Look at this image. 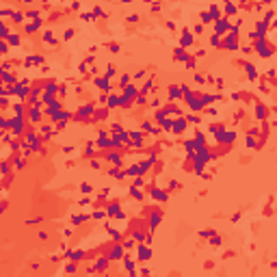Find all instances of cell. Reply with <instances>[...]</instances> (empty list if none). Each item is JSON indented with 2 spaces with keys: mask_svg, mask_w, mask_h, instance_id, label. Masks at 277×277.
<instances>
[{
  "mask_svg": "<svg viewBox=\"0 0 277 277\" xmlns=\"http://www.w3.org/2000/svg\"><path fill=\"white\" fill-rule=\"evenodd\" d=\"M273 43L266 39V35L264 37H258V41H256V52L260 54V56H264V59H268L271 54H273Z\"/></svg>",
  "mask_w": 277,
  "mask_h": 277,
  "instance_id": "6da1fadb",
  "label": "cell"
},
{
  "mask_svg": "<svg viewBox=\"0 0 277 277\" xmlns=\"http://www.w3.org/2000/svg\"><path fill=\"white\" fill-rule=\"evenodd\" d=\"M225 31H230V22L223 20V17H219V20H217V35H223Z\"/></svg>",
  "mask_w": 277,
  "mask_h": 277,
  "instance_id": "7a4b0ae2",
  "label": "cell"
},
{
  "mask_svg": "<svg viewBox=\"0 0 277 277\" xmlns=\"http://www.w3.org/2000/svg\"><path fill=\"white\" fill-rule=\"evenodd\" d=\"M242 67H245V71H247V76L251 78V80H256L258 78V71H256V67L251 65V63H242Z\"/></svg>",
  "mask_w": 277,
  "mask_h": 277,
  "instance_id": "3957f363",
  "label": "cell"
},
{
  "mask_svg": "<svg viewBox=\"0 0 277 277\" xmlns=\"http://www.w3.org/2000/svg\"><path fill=\"white\" fill-rule=\"evenodd\" d=\"M256 33H258L260 37H264V35L268 33V26H266V22H262V20H260V22H256Z\"/></svg>",
  "mask_w": 277,
  "mask_h": 277,
  "instance_id": "277c9868",
  "label": "cell"
},
{
  "mask_svg": "<svg viewBox=\"0 0 277 277\" xmlns=\"http://www.w3.org/2000/svg\"><path fill=\"white\" fill-rule=\"evenodd\" d=\"M256 115H258L260 121H264V119H266V106H264V104H258V106H256Z\"/></svg>",
  "mask_w": 277,
  "mask_h": 277,
  "instance_id": "5b68a950",
  "label": "cell"
},
{
  "mask_svg": "<svg viewBox=\"0 0 277 277\" xmlns=\"http://www.w3.org/2000/svg\"><path fill=\"white\" fill-rule=\"evenodd\" d=\"M184 119H175V123H173V132H182L184 130Z\"/></svg>",
  "mask_w": 277,
  "mask_h": 277,
  "instance_id": "8992f818",
  "label": "cell"
},
{
  "mask_svg": "<svg viewBox=\"0 0 277 277\" xmlns=\"http://www.w3.org/2000/svg\"><path fill=\"white\" fill-rule=\"evenodd\" d=\"M175 59H178V61H186V59H188V54L184 52V48H178V50H175Z\"/></svg>",
  "mask_w": 277,
  "mask_h": 277,
  "instance_id": "52a82bcc",
  "label": "cell"
},
{
  "mask_svg": "<svg viewBox=\"0 0 277 277\" xmlns=\"http://www.w3.org/2000/svg\"><path fill=\"white\" fill-rule=\"evenodd\" d=\"M95 85H97L100 89H106V91L111 89V87H108V78H97V80H95Z\"/></svg>",
  "mask_w": 277,
  "mask_h": 277,
  "instance_id": "ba28073f",
  "label": "cell"
},
{
  "mask_svg": "<svg viewBox=\"0 0 277 277\" xmlns=\"http://www.w3.org/2000/svg\"><path fill=\"white\" fill-rule=\"evenodd\" d=\"M182 35H184V37H182V46H191V43H193V37L188 35V31H184Z\"/></svg>",
  "mask_w": 277,
  "mask_h": 277,
  "instance_id": "9c48e42d",
  "label": "cell"
},
{
  "mask_svg": "<svg viewBox=\"0 0 277 277\" xmlns=\"http://www.w3.org/2000/svg\"><path fill=\"white\" fill-rule=\"evenodd\" d=\"M273 17H275V11L271 9V11H266V13H264V17H262V22H266V24H268V22H273Z\"/></svg>",
  "mask_w": 277,
  "mask_h": 277,
  "instance_id": "30bf717a",
  "label": "cell"
},
{
  "mask_svg": "<svg viewBox=\"0 0 277 277\" xmlns=\"http://www.w3.org/2000/svg\"><path fill=\"white\" fill-rule=\"evenodd\" d=\"M152 195H154V199H160V201H165V199H167V195H165V193H160L158 188H154V191H152Z\"/></svg>",
  "mask_w": 277,
  "mask_h": 277,
  "instance_id": "8fae6325",
  "label": "cell"
},
{
  "mask_svg": "<svg viewBox=\"0 0 277 277\" xmlns=\"http://www.w3.org/2000/svg\"><path fill=\"white\" fill-rule=\"evenodd\" d=\"M225 13L234 15V13H236V5H232V2H225Z\"/></svg>",
  "mask_w": 277,
  "mask_h": 277,
  "instance_id": "7c38bea8",
  "label": "cell"
},
{
  "mask_svg": "<svg viewBox=\"0 0 277 277\" xmlns=\"http://www.w3.org/2000/svg\"><path fill=\"white\" fill-rule=\"evenodd\" d=\"M180 93H182V89H178V87H171L169 89V95L171 97H180Z\"/></svg>",
  "mask_w": 277,
  "mask_h": 277,
  "instance_id": "4fadbf2b",
  "label": "cell"
},
{
  "mask_svg": "<svg viewBox=\"0 0 277 277\" xmlns=\"http://www.w3.org/2000/svg\"><path fill=\"white\" fill-rule=\"evenodd\" d=\"M201 22H204V24L212 22V17H210V13H208V11H201Z\"/></svg>",
  "mask_w": 277,
  "mask_h": 277,
  "instance_id": "5bb4252c",
  "label": "cell"
},
{
  "mask_svg": "<svg viewBox=\"0 0 277 277\" xmlns=\"http://www.w3.org/2000/svg\"><path fill=\"white\" fill-rule=\"evenodd\" d=\"M80 191H82V193H91V191H93V186L85 182V184H80Z\"/></svg>",
  "mask_w": 277,
  "mask_h": 277,
  "instance_id": "9a60e30c",
  "label": "cell"
},
{
  "mask_svg": "<svg viewBox=\"0 0 277 277\" xmlns=\"http://www.w3.org/2000/svg\"><path fill=\"white\" fill-rule=\"evenodd\" d=\"M139 256H141V258H149V249H143V247H141V249H139Z\"/></svg>",
  "mask_w": 277,
  "mask_h": 277,
  "instance_id": "2e32d148",
  "label": "cell"
},
{
  "mask_svg": "<svg viewBox=\"0 0 277 277\" xmlns=\"http://www.w3.org/2000/svg\"><path fill=\"white\" fill-rule=\"evenodd\" d=\"M219 37H221V35H212V39H210V43H212V46H219Z\"/></svg>",
  "mask_w": 277,
  "mask_h": 277,
  "instance_id": "e0dca14e",
  "label": "cell"
},
{
  "mask_svg": "<svg viewBox=\"0 0 277 277\" xmlns=\"http://www.w3.org/2000/svg\"><path fill=\"white\" fill-rule=\"evenodd\" d=\"M128 80H130V76H126V74H123V76L119 78V82H121V85H128Z\"/></svg>",
  "mask_w": 277,
  "mask_h": 277,
  "instance_id": "ac0fdd59",
  "label": "cell"
},
{
  "mask_svg": "<svg viewBox=\"0 0 277 277\" xmlns=\"http://www.w3.org/2000/svg\"><path fill=\"white\" fill-rule=\"evenodd\" d=\"M0 37H7V26H2V24H0Z\"/></svg>",
  "mask_w": 277,
  "mask_h": 277,
  "instance_id": "d6986e66",
  "label": "cell"
},
{
  "mask_svg": "<svg viewBox=\"0 0 277 277\" xmlns=\"http://www.w3.org/2000/svg\"><path fill=\"white\" fill-rule=\"evenodd\" d=\"M113 74H115V67H113V65H108V69H106V76H113Z\"/></svg>",
  "mask_w": 277,
  "mask_h": 277,
  "instance_id": "ffe728a7",
  "label": "cell"
},
{
  "mask_svg": "<svg viewBox=\"0 0 277 277\" xmlns=\"http://www.w3.org/2000/svg\"><path fill=\"white\" fill-rule=\"evenodd\" d=\"M22 17H24L22 13H13V20H15V22H22Z\"/></svg>",
  "mask_w": 277,
  "mask_h": 277,
  "instance_id": "44dd1931",
  "label": "cell"
},
{
  "mask_svg": "<svg viewBox=\"0 0 277 277\" xmlns=\"http://www.w3.org/2000/svg\"><path fill=\"white\" fill-rule=\"evenodd\" d=\"M71 37H74V31H71V28H69V31H65V39H71Z\"/></svg>",
  "mask_w": 277,
  "mask_h": 277,
  "instance_id": "7402d4cb",
  "label": "cell"
},
{
  "mask_svg": "<svg viewBox=\"0 0 277 277\" xmlns=\"http://www.w3.org/2000/svg\"><path fill=\"white\" fill-rule=\"evenodd\" d=\"M5 50H7V43H0V54H5Z\"/></svg>",
  "mask_w": 277,
  "mask_h": 277,
  "instance_id": "603a6c76",
  "label": "cell"
},
{
  "mask_svg": "<svg viewBox=\"0 0 277 277\" xmlns=\"http://www.w3.org/2000/svg\"><path fill=\"white\" fill-rule=\"evenodd\" d=\"M123 2H130V0H123Z\"/></svg>",
  "mask_w": 277,
  "mask_h": 277,
  "instance_id": "cb8c5ba5",
  "label": "cell"
}]
</instances>
